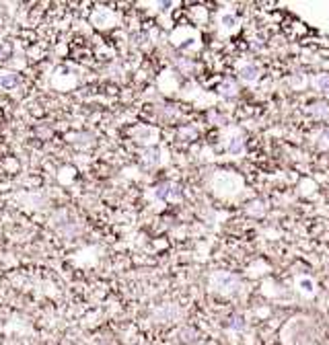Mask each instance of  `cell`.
<instances>
[{
  "label": "cell",
  "instance_id": "7",
  "mask_svg": "<svg viewBox=\"0 0 329 345\" xmlns=\"http://www.w3.org/2000/svg\"><path fill=\"white\" fill-rule=\"evenodd\" d=\"M142 163H144L146 167H157V165L161 163V150L155 148V146L146 148L144 154H142Z\"/></svg>",
  "mask_w": 329,
  "mask_h": 345
},
{
  "label": "cell",
  "instance_id": "9",
  "mask_svg": "<svg viewBox=\"0 0 329 345\" xmlns=\"http://www.w3.org/2000/svg\"><path fill=\"white\" fill-rule=\"evenodd\" d=\"M19 84V76L13 72H0V86L3 88H15Z\"/></svg>",
  "mask_w": 329,
  "mask_h": 345
},
{
  "label": "cell",
  "instance_id": "3",
  "mask_svg": "<svg viewBox=\"0 0 329 345\" xmlns=\"http://www.w3.org/2000/svg\"><path fill=\"white\" fill-rule=\"evenodd\" d=\"M155 198L161 200V202H177L181 198V189H179V185L175 183H161L155 187Z\"/></svg>",
  "mask_w": 329,
  "mask_h": 345
},
{
  "label": "cell",
  "instance_id": "13",
  "mask_svg": "<svg viewBox=\"0 0 329 345\" xmlns=\"http://www.w3.org/2000/svg\"><path fill=\"white\" fill-rule=\"evenodd\" d=\"M317 144H319V148L329 150V130H323V132L317 136Z\"/></svg>",
  "mask_w": 329,
  "mask_h": 345
},
{
  "label": "cell",
  "instance_id": "8",
  "mask_svg": "<svg viewBox=\"0 0 329 345\" xmlns=\"http://www.w3.org/2000/svg\"><path fill=\"white\" fill-rule=\"evenodd\" d=\"M218 23H220V29L222 31H232V29H237V17L232 15V13H222L220 15V19H218Z\"/></svg>",
  "mask_w": 329,
  "mask_h": 345
},
{
  "label": "cell",
  "instance_id": "2",
  "mask_svg": "<svg viewBox=\"0 0 329 345\" xmlns=\"http://www.w3.org/2000/svg\"><path fill=\"white\" fill-rule=\"evenodd\" d=\"M208 284H210V290L214 294H220V296H234L241 292V279L228 271H214Z\"/></svg>",
  "mask_w": 329,
  "mask_h": 345
},
{
  "label": "cell",
  "instance_id": "1",
  "mask_svg": "<svg viewBox=\"0 0 329 345\" xmlns=\"http://www.w3.org/2000/svg\"><path fill=\"white\" fill-rule=\"evenodd\" d=\"M212 189L216 195H222V198L237 195L243 189V177L237 173H230V171H220L212 179Z\"/></svg>",
  "mask_w": 329,
  "mask_h": 345
},
{
  "label": "cell",
  "instance_id": "11",
  "mask_svg": "<svg viewBox=\"0 0 329 345\" xmlns=\"http://www.w3.org/2000/svg\"><path fill=\"white\" fill-rule=\"evenodd\" d=\"M220 95L226 97V99L234 97V95H237V84H234L232 80H224V82L220 84Z\"/></svg>",
  "mask_w": 329,
  "mask_h": 345
},
{
  "label": "cell",
  "instance_id": "4",
  "mask_svg": "<svg viewBox=\"0 0 329 345\" xmlns=\"http://www.w3.org/2000/svg\"><path fill=\"white\" fill-rule=\"evenodd\" d=\"M259 74H261V70H259L257 64H253V62H245V64L239 66V78H241L243 82H249V84L257 82Z\"/></svg>",
  "mask_w": 329,
  "mask_h": 345
},
{
  "label": "cell",
  "instance_id": "10",
  "mask_svg": "<svg viewBox=\"0 0 329 345\" xmlns=\"http://www.w3.org/2000/svg\"><path fill=\"white\" fill-rule=\"evenodd\" d=\"M226 150H228L230 154H243V150H245L243 138H241V136H232V138L228 140V144H226Z\"/></svg>",
  "mask_w": 329,
  "mask_h": 345
},
{
  "label": "cell",
  "instance_id": "5",
  "mask_svg": "<svg viewBox=\"0 0 329 345\" xmlns=\"http://www.w3.org/2000/svg\"><path fill=\"white\" fill-rule=\"evenodd\" d=\"M91 21H93V25H95V27L105 29V27H111V25H113L115 17H113V13H111V11H107V9H97V11L93 13Z\"/></svg>",
  "mask_w": 329,
  "mask_h": 345
},
{
  "label": "cell",
  "instance_id": "6",
  "mask_svg": "<svg viewBox=\"0 0 329 345\" xmlns=\"http://www.w3.org/2000/svg\"><path fill=\"white\" fill-rule=\"evenodd\" d=\"M296 288H298V292H301L303 296H307V298L315 296V292H317V286H315V281L311 277H298L296 279Z\"/></svg>",
  "mask_w": 329,
  "mask_h": 345
},
{
  "label": "cell",
  "instance_id": "12",
  "mask_svg": "<svg viewBox=\"0 0 329 345\" xmlns=\"http://www.w3.org/2000/svg\"><path fill=\"white\" fill-rule=\"evenodd\" d=\"M315 86H317L319 90L329 92V74H319V76L315 78Z\"/></svg>",
  "mask_w": 329,
  "mask_h": 345
}]
</instances>
